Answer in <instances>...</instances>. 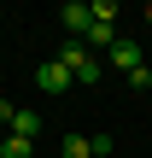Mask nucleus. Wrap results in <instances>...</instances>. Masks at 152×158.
<instances>
[{
  "mask_svg": "<svg viewBox=\"0 0 152 158\" xmlns=\"http://www.w3.org/2000/svg\"><path fill=\"white\" fill-rule=\"evenodd\" d=\"M0 123H12V135H23V141L41 135V117H35V111H18L12 100H0Z\"/></svg>",
  "mask_w": 152,
  "mask_h": 158,
  "instance_id": "obj_3",
  "label": "nucleus"
},
{
  "mask_svg": "<svg viewBox=\"0 0 152 158\" xmlns=\"http://www.w3.org/2000/svg\"><path fill=\"white\" fill-rule=\"evenodd\" d=\"M111 64H117L123 76H135V70H141L146 59H141V47H135V41H117V47H111Z\"/></svg>",
  "mask_w": 152,
  "mask_h": 158,
  "instance_id": "obj_5",
  "label": "nucleus"
},
{
  "mask_svg": "<svg viewBox=\"0 0 152 158\" xmlns=\"http://www.w3.org/2000/svg\"><path fill=\"white\" fill-rule=\"evenodd\" d=\"M29 152H35V141H23V135H12V141L0 147V158H29Z\"/></svg>",
  "mask_w": 152,
  "mask_h": 158,
  "instance_id": "obj_8",
  "label": "nucleus"
},
{
  "mask_svg": "<svg viewBox=\"0 0 152 158\" xmlns=\"http://www.w3.org/2000/svg\"><path fill=\"white\" fill-rule=\"evenodd\" d=\"M59 64H64V70H70V82H82V88H94V82L105 76V64L94 59V47H88V41H64Z\"/></svg>",
  "mask_w": 152,
  "mask_h": 158,
  "instance_id": "obj_1",
  "label": "nucleus"
},
{
  "mask_svg": "<svg viewBox=\"0 0 152 158\" xmlns=\"http://www.w3.org/2000/svg\"><path fill=\"white\" fill-rule=\"evenodd\" d=\"M94 23H117V0H94Z\"/></svg>",
  "mask_w": 152,
  "mask_h": 158,
  "instance_id": "obj_9",
  "label": "nucleus"
},
{
  "mask_svg": "<svg viewBox=\"0 0 152 158\" xmlns=\"http://www.w3.org/2000/svg\"><path fill=\"white\" fill-rule=\"evenodd\" d=\"M59 23H64V35H70V41H82V35L94 29V6H82V0H64V6H59Z\"/></svg>",
  "mask_w": 152,
  "mask_h": 158,
  "instance_id": "obj_2",
  "label": "nucleus"
},
{
  "mask_svg": "<svg viewBox=\"0 0 152 158\" xmlns=\"http://www.w3.org/2000/svg\"><path fill=\"white\" fill-rule=\"evenodd\" d=\"M146 23H152V6H146Z\"/></svg>",
  "mask_w": 152,
  "mask_h": 158,
  "instance_id": "obj_10",
  "label": "nucleus"
},
{
  "mask_svg": "<svg viewBox=\"0 0 152 158\" xmlns=\"http://www.w3.org/2000/svg\"><path fill=\"white\" fill-rule=\"evenodd\" d=\"M35 88H41V94H64V88H70V70H64L59 59H47V64H35Z\"/></svg>",
  "mask_w": 152,
  "mask_h": 158,
  "instance_id": "obj_4",
  "label": "nucleus"
},
{
  "mask_svg": "<svg viewBox=\"0 0 152 158\" xmlns=\"http://www.w3.org/2000/svg\"><path fill=\"white\" fill-rule=\"evenodd\" d=\"M88 41H94L100 53H111V47H117L123 35H117V23H94V29H88Z\"/></svg>",
  "mask_w": 152,
  "mask_h": 158,
  "instance_id": "obj_7",
  "label": "nucleus"
},
{
  "mask_svg": "<svg viewBox=\"0 0 152 158\" xmlns=\"http://www.w3.org/2000/svg\"><path fill=\"white\" fill-rule=\"evenodd\" d=\"M59 152H64V158H94V141H88L82 129H70V135L59 141Z\"/></svg>",
  "mask_w": 152,
  "mask_h": 158,
  "instance_id": "obj_6",
  "label": "nucleus"
}]
</instances>
